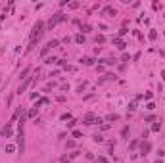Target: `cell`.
Wrapping results in <instances>:
<instances>
[{"mask_svg": "<svg viewBox=\"0 0 165 163\" xmlns=\"http://www.w3.org/2000/svg\"><path fill=\"white\" fill-rule=\"evenodd\" d=\"M29 71H31V67H25V69L21 71V75H19V79H23V81H25V79H27V75H29Z\"/></svg>", "mask_w": 165, "mask_h": 163, "instance_id": "cell-9", "label": "cell"}, {"mask_svg": "<svg viewBox=\"0 0 165 163\" xmlns=\"http://www.w3.org/2000/svg\"><path fill=\"white\" fill-rule=\"evenodd\" d=\"M98 163H108V159L106 157H98Z\"/></svg>", "mask_w": 165, "mask_h": 163, "instance_id": "cell-22", "label": "cell"}, {"mask_svg": "<svg viewBox=\"0 0 165 163\" xmlns=\"http://www.w3.org/2000/svg\"><path fill=\"white\" fill-rule=\"evenodd\" d=\"M121 134H123V136H127V134H129V127H123V131H121Z\"/></svg>", "mask_w": 165, "mask_h": 163, "instance_id": "cell-18", "label": "cell"}, {"mask_svg": "<svg viewBox=\"0 0 165 163\" xmlns=\"http://www.w3.org/2000/svg\"><path fill=\"white\" fill-rule=\"evenodd\" d=\"M159 129H161V123H154V127H152V131H154V132H157Z\"/></svg>", "mask_w": 165, "mask_h": 163, "instance_id": "cell-14", "label": "cell"}, {"mask_svg": "<svg viewBox=\"0 0 165 163\" xmlns=\"http://www.w3.org/2000/svg\"><path fill=\"white\" fill-rule=\"evenodd\" d=\"M106 119H108V121H119V115H117V113H109Z\"/></svg>", "mask_w": 165, "mask_h": 163, "instance_id": "cell-11", "label": "cell"}, {"mask_svg": "<svg viewBox=\"0 0 165 163\" xmlns=\"http://www.w3.org/2000/svg\"><path fill=\"white\" fill-rule=\"evenodd\" d=\"M69 8H71V10H75V8H79V2H71V4H69Z\"/></svg>", "mask_w": 165, "mask_h": 163, "instance_id": "cell-19", "label": "cell"}, {"mask_svg": "<svg viewBox=\"0 0 165 163\" xmlns=\"http://www.w3.org/2000/svg\"><path fill=\"white\" fill-rule=\"evenodd\" d=\"M113 79H115V75H113V73H108V75H104V79H102L100 83H106V81H113Z\"/></svg>", "mask_w": 165, "mask_h": 163, "instance_id": "cell-10", "label": "cell"}, {"mask_svg": "<svg viewBox=\"0 0 165 163\" xmlns=\"http://www.w3.org/2000/svg\"><path fill=\"white\" fill-rule=\"evenodd\" d=\"M75 42L82 44V42H85V35H77V37H75Z\"/></svg>", "mask_w": 165, "mask_h": 163, "instance_id": "cell-12", "label": "cell"}, {"mask_svg": "<svg viewBox=\"0 0 165 163\" xmlns=\"http://www.w3.org/2000/svg\"><path fill=\"white\" fill-rule=\"evenodd\" d=\"M37 113H38V107L35 106V107H31V110H29V111H27V117H31V119H33V117H35V115H37Z\"/></svg>", "mask_w": 165, "mask_h": 163, "instance_id": "cell-6", "label": "cell"}, {"mask_svg": "<svg viewBox=\"0 0 165 163\" xmlns=\"http://www.w3.org/2000/svg\"><path fill=\"white\" fill-rule=\"evenodd\" d=\"M113 42H115V46H117L119 50H123V48H125V42L121 40V38H113Z\"/></svg>", "mask_w": 165, "mask_h": 163, "instance_id": "cell-8", "label": "cell"}, {"mask_svg": "<svg viewBox=\"0 0 165 163\" xmlns=\"http://www.w3.org/2000/svg\"><path fill=\"white\" fill-rule=\"evenodd\" d=\"M129 110H130V111H134V110H136V104H134V102H133V104H129Z\"/></svg>", "mask_w": 165, "mask_h": 163, "instance_id": "cell-20", "label": "cell"}, {"mask_svg": "<svg viewBox=\"0 0 165 163\" xmlns=\"http://www.w3.org/2000/svg\"><path fill=\"white\" fill-rule=\"evenodd\" d=\"M23 125H25V115H21V119H19V127H17V150L19 154H23V150H25V131H23Z\"/></svg>", "mask_w": 165, "mask_h": 163, "instance_id": "cell-1", "label": "cell"}, {"mask_svg": "<svg viewBox=\"0 0 165 163\" xmlns=\"http://www.w3.org/2000/svg\"><path fill=\"white\" fill-rule=\"evenodd\" d=\"M161 79H165V69H163V71H161Z\"/></svg>", "mask_w": 165, "mask_h": 163, "instance_id": "cell-23", "label": "cell"}, {"mask_svg": "<svg viewBox=\"0 0 165 163\" xmlns=\"http://www.w3.org/2000/svg\"><path fill=\"white\" fill-rule=\"evenodd\" d=\"M58 44H60V40H58V38H52V40H50V42H48L46 46H44V48H42V50H40V56H46V54L50 52L52 48H56Z\"/></svg>", "mask_w": 165, "mask_h": 163, "instance_id": "cell-2", "label": "cell"}, {"mask_svg": "<svg viewBox=\"0 0 165 163\" xmlns=\"http://www.w3.org/2000/svg\"><path fill=\"white\" fill-rule=\"evenodd\" d=\"M67 119H71V115L69 113H64V115H61V121H67Z\"/></svg>", "mask_w": 165, "mask_h": 163, "instance_id": "cell-17", "label": "cell"}, {"mask_svg": "<svg viewBox=\"0 0 165 163\" xmlns=\"http://www.w3.org/2000/svg\"><path fill=\"white\" fill-rule=\"evenodd\" d=\"M60 21H65V16H64V13H61V12H58V13H56V16H54V17H52V19H50V21H48V27H50V29H52V27H54V25H56V23H60Z\"/></svg>", "mask_w": 165, "mask_h": 163, "instance_id": "cell-3", "label": "cell"}, {"mask_svg": "<svg viewBox=\"0 0 165 163\" xmlns=\"http://www.w3.org/2000/svg\"><path fill=\"white\" fill-rule=\"evenodd\" d=\"M29 85H31V79H29V77H27V79H25V81H23V85H21V86H19V88H17V94H21V92H25Z\"/></svg>", "mask_w": 165, "mask_h": 163, "instance_id": "cell-4", "label": "cell"}, {"mask_svg": "<svg viewBox=\"0 0 165 163\" xmlns=\"http://www.w3.org/2000/svg\"><path fill=\"white\" fill-rule=\"evenodd\" d=\"M104 13H106V16H115V10L111 8V6H106L104 8Z\"/></svg>", "mask_w": 165, "mask_h": 163, "instance_id": "cell-7", "label": "cell"}, {"mask_svg": "<svg viewBox=\"0 0 165 163\" xmlns=\"http://www.w3.org/2000/svg\"><path fill=\"white\" fill-rule=\"evenodd\" d=\"M148 37H150V40H156V37H157V33H156V31H150V35H148Z\"/></svg>", "mask_w": 165, "mask_h": 163, "instance_id": "cell-16", "label": "cell"}, {"mask_svg": "<svg viewBox=\"0 0 165 163\" xmlns=\"http://www.w3.org/2000/svg\"><path fill=\"white\" fill-rule=\"evenodd\" d=\"M92 140H94V142H104V136H100V134H94V136H92Z\"/></svg>", "mask_w": 165, "mask_h": 163, "instance_id": "cell-13", "label": "cell"}, {"mask_svg": "<svg viewBox=\"0 0 165 163\" xmlns=\"http://www.w3.org/2000/svg\"><path fill=\"white\" fill-rule=\"evenodd\" d=\"M152 96H154L152 92H146V94H144V98H146V100H152Z\"/></svg>", "mask_w": 165, "mask_h": 163, "instance_id": "cell-21", "label": "cell"}, {"mask_svg": "<svg viewBox=\"0 0 165 163\" xmlns=\"http://www.w3.org/2000/svg\"><path fill=\"white\" fill-rule=\"evenodd\" d=\"M13 150H16V146H13V144H8V146H6V152H8V154H12Z\"/></svg>", "mask_w": 165, "mask_h": 163, "instance_id": "cell-15", "label": "cell"}, {"mask_svg": "<svg viewBox=\"0 0 165 163\" xmlns=\"http://www.w3.org/2000/svg\"><path fill=\"white\" fill-rule=\"evenodd\" d=\"M140 150H142V155H146L150 150H152V144L150 142H142V146H140Z\"/></svg>", "mask_w": 165, "mask_h": 163, "instance_id": "cell-5", "label": "cell"}]
</instances>
